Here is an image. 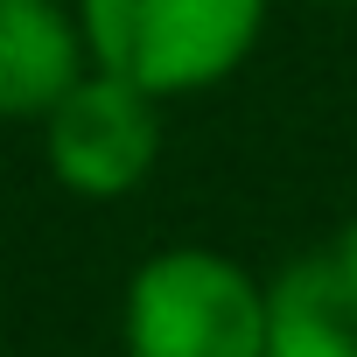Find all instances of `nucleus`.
<instances>
[{
  "instance_id": "nucleus-1",
  "label": "nucleus",
  "mask_w": 357,
  "mask_h": 357,
  "mask_svg": "<svg viewBox=\"0 0 357 357\" xmlns=\"http://www.w3.org/2000/svg\"><path fill=\"white\" fill-rule=\"evenodd\" d=\"M70 8L98 70L175 105L231 84L252 63L273 0H70Z\"/></svg>"
},
{
  "instance_id": "nucleus-2",
  "label": "nucleus",
  "mask_w": 357,
  "mask_h": 357,
  "mask_svg": "<svg viewBox=\"0 0 357 357\" xmlns=\"http://www.w3.org/2000/svg\"><path fill=\"white\" fill-rule=\"evenodd\" d=\"M126 357H266V280L218 245H161L119 294Z\"/></svg>"
},
{
  "instance_id": "nucleus-3",
  "label": "nucleus",
  "mask_w": 357,
  "mask_h": 357,
  "mask_svg": "<svg viewBox=\"0 0 357 357\" xmlns=\"http://www.w3.org/2000/svg\"><path fill=\"white\" fill-rule=\"evenodd\" d=\"M43 168L77 204H119L133 197L161 161V98L112 70H84L43 119Z\"/></svg>"
},
{
  "instance_id": "nucleus-4",
  "label": "nucleus",
  "mask_w": 357,
  "mask_h": 357,
  "mask_svg": "<svg viewBox=\"0 0 357 357\" xmlns=\"http://www.w3.org/2000/svg\"><path fill=\"white\" fill-rule=\"evenodd\" d=\"M91 70L70 0H0V119H43Z\"/></svg>"
},
{
  "instance_id": "nucleus-5",
  "label": "nucleus",
  "mask_w": 357,
  "mask_h": 357,
  "mask_svg": "<svg viewBox=\"0 0 357 357\" xmlns=\"http://www.w3.org/2000/svg\"><path fill=\"white\" fill-rule=\"evenodd\" d=\"M266 357H357V287L329 252H301L266 280Z\"/></svg>"
},
{
  "instance_id": "nucleus-6",
  "label": "nucleus",
  "mask_w": 357,
  "mask_h": 357,
  "mask_svg": "<svg viewBox=\"0 0 357 357\" xmlns=\"http://www.w3.org/2000/svg\"><path fill=\"white\" fill-rule=\"evenodd\" d=\"M322 252H329V259H336V273L357 287V218H343V225H336V238H329Z\"/></svg>"
},
{
  "instance_id": "nucleus-7",
  "label": "nucleus",
  "mask_w": 357,
  "mask_h": 357,
  "mask_svg": "<svg viewBox=\"0 0 357 357\" xmlns=\"http://www.w3.org/2000/svg\"><path fill=\"white\" fill-rule=\"evenodd\" d=\"M315 8H357V0H315Z\"/></svg>"
}]
</instances>
